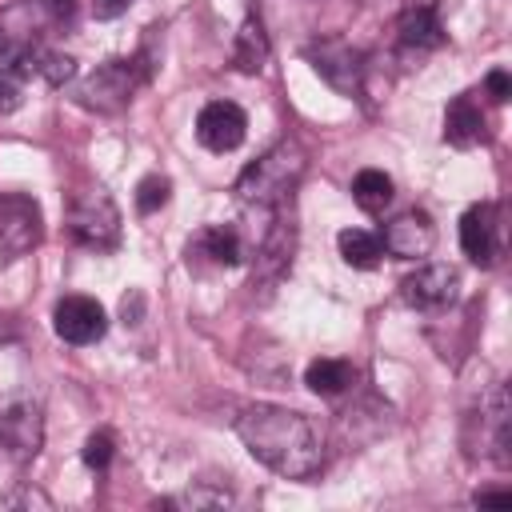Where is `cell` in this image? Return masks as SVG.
<instances>
[{"mask_svg": "<svg viewBox=\"0 0 512 512\" xmlns=\"http://www.w3.org/2000/svg\"><path fill=\"white\" fill-rule=\"evenodd\" d=\"M236 436L244 440L252 460L284 480H312L328 460L324 428L296 408L248 404L236 416Z\"/></svg>", "mask_w": 512, "mask_h": 512, "instance_id": "6da1fadb", "label": "cell"}, {"mask_svg": "<svg viewBox=\"0 0 512 512\" xmlns=\"http://www.w3.org/2000/svg\"><path fill=\"white\" fill-rule=\"evenodd\" d=\"M304 164H308L304 148L296 140H280L240 172L236 196L244 204H256V208H280L296 192V184L304 176Z\"/></svg>", "mask_w": 512, "mask_h": 512, "instance_id": "7a4b0ae2", "label": "cell"}, {"mask_svg": "<svg viewBox=\"0 0 512 512\" xmlns=\"http://www.w3.org/2000/svg\"><path fill=\"white\" fill-rule=\"evenodd\" d=\"M68 236L80 248L108 252L120 244V208L104 188H84L68 204Z\"/></svg>", "mask_w": 512, "mask_h": 512, "instance_id": "3957f363", "label": "cell"}, {"mask_svg": "<svg viewBox=\"0 0 512 512\" xmlns=\"http://www.w3.org/2000/svg\"><path fill=\"white\" fill-rule=\"evenodd\" d=\"M152 64H144V56H128V60H108L100 64L80 88H76V104L88 112H120L132 92L140 88V80L148 76Z\"/></svg>", "mask_w": 512, "mask_h": 512, "instance_id": "277c9868", "label": "cell"}, {"mask_svg": "<svg viewBox=\"0 0 512 512\" xmlns=\"http://www.w3.org/2000/svg\"><path fill=\"white\" fill-rule=\"evenodd\" d=\"M304 56H308V64H312V72L324 80V84H332L340 96H360L364 92V52L360 48H352L348 40H312L308 48H304Z\"/></svg>", "mask_w": 512, "mask_h": 512, "instance_id": "5b68a950", "label": "cell"}, {"mask_svg": "<svg viewBox=\"0 0 512 512\" xmlns=\"http://www.w3.org/2000/svg\"><path fill=\"white\" fill-rule=\"evenodd\" d=\"M36 244H40L36 200L16 196V192H0V252H4V260H16Z\"/></svg>", "mask_w": 512, "mask_h": 512, "instance_id": "8992f818", "label": "cell"}, {"mask_svg": "<svg viewBox=\"0 0 512 512\" xmlns=\"http://www.w3.org/2000/svg\"><path fill=\"white\" fill-rule=\"evenodd\" d=\"M52 328L64 344H96L108 332V312L92 296H64L52 308Z\"/></svg>", "mask_w": 512, "mask_h": 512, "instance_id": "52a82bcc", "label": "cell"}, {"mask_svg": "<svg viewBox=\"0 0 512 512\" xmlns=\"http://www.w3.org/2000/svg\"><path fill=\"white\" fill-rule=\"evenodd\" d=\"M244 132H248V116L240 104L232 100H208L196 116V140L208 148V152H232L244 144Z\"/></svg>", "mask_w": 512, "mask_h": 512, "instance_id": "ba28073f", "label": "cell"}, {"mask_svg": "<svg viewBox=\"0 0 512 512\" xmlns=\"http://www.w3.org/2000/svg\"><path fill=\"white\" fill-rule=\"evenodd\" d=\"M432 244H436V228H432V216L420 208H408L396 220H388L380 236V248L396 260H420L432 252Z\"/></svg>", "mask_w": 512, "mask_h": 512, "instance_id": "9c48e42d", "label": "cell"}, {"mask_svg": "<svg viewBox=\"0 0 512 512\" xmlns=\"http://www.w3.org/2000/svg\"><path fill=\"white\" fill-rule=\"evenodd\" d=\"M456 288H460L456 268H448V264H424V268H416V272L400 284V296H404L412 308L432 312V308L452 304V300H456Z\"/></svg>", "mask_w": 512, "mask_h": 512, "instance_id": "30bf717a", "label": "cell"}, {"mask_svg": "<svg viewBox=\"0 0 512 512\" xmlns=\"http://www.w3.org/2000/svg\"><path fill=\"white\" fill-rule=\"evenodd\" d=\"M500 216H496V204H472L464 216H460V248L468 260L476 264H492L496 252H500Z\"/></svg>", "mask_w": 512, "mask_h": 512, "instance_id": "8fae6325", "label": "cell"}, {"mask_svg": "<svg viewBox=\"0 0 512 512\" xmlns=\"http://www.w3.org/2000/svg\"><path fill=\"white\" fill-rule=\"evenodd\" d=\"M396 40L408 56H424L432 48L444 44V24H440V12L436 4H408L400 12V24H396Z\"/></svg>", "mask_w": 512, "mask_h": 512, "instance_id": "7c38bea8", "label": "cell"}, {"mask_svg": "<svg viewBox=\"0 0 512 512\" xmlns=\"http://www.w3.org/2000/svg\"><path fill=\"white\" fill-rule=\"evenodd\" d=\"M188 260H204L212 268H236L244 260V240L232 224H208L188 240Z\"/></svg>", "mask_w": 512, "mask_h": 512, "instance_id": "4fadbf2b", "label": "cell"}, {"mask_svg": "<svg viewBox=\"0 0 512 512\" xmlns=\"http://www.w3.org/2000/svg\"><path fill=\"white\" fill-rule=\"evenodd\" d=\"M8 412V448L16 456H36L40 452V404L32 396H16L4 404Z\"/></svg>", "mask_w": 512, "mask_h": 512, "instance_id": "5bb4252c", "label": "cell"}, {"mask_svg": "<svg viewBox=\"0 0 512 512\" xmlns=\"http://www.w3.org/2000/svg\"><path fill=\"white\" fill-rule=\"evenodd\" d=\"M292 228L288 224H276L268 236H264V244L256 248V272H252V284L260 280V284H276L284 272H288V264H292Z\"/></svg>", "mask_w": 512, "mask_h": 512, "instance_id": "9a60e30c", "label": "cell"}, {"mask_svg": "<svg viewBox=\"0 0 512 512\" xmlns=\"http://www.w3.org/2000/svg\"><path fill=\"white\" fill-rule=\"evenodd\" d=\"M480 136H484V116H480L476 100L464 92L444 112V140L452 148H472V144H480Z\"/></svg>", "mask_w": 512, "mask_h": 512, "instance_id": "2e32d148", "label": "cell"}, {"mask_svg": "<svg viewBox=\"0 0 512 512\" xmlns=\"http://www.w3.org/2000/svg\"><path fill=\"white\" fill-rule=\"evenodd\" d=\"M352 380H356V368L348 360H340V356H316L304 368V384L316 396H340V392L352 388Z\"/></svg>", "mask_w": 512, "mask_h": 512, "instance_id": "e0dca14e", "label": "cell"}, {"mask_svg": "<svg viewBox=\"0 0 512 512\" xmlns=\"http://www.w3.org/2000/svg\"><path fill=\"white\" fill-rule=\"evenodd\" d=\"M232 64H236L244 76L264 72V64H268V36H264L260 16H248V20L240 24L236 44H232Z\"/></svg>", "mask_w": 512, "mask_h": 512, "instance_id": "ac0fdd59", "label": "cell"}, {"mask_svg": "<svg viewBox=\"0 0 512 512\" xmlns=\"http://www.w3.org/2000/svg\"><path fill=\"white\" fill-rule=\"evenodd\" d=\"M352 200H356L360 212L380 216L392 204V176L380 172V168H360L356 180H352Z\"/></svg>", "mask_w": 512, "mask_h": 512, "instance_id": "d6986e66", "label": "cell"}, {"mask_svg": "<svg viewBox=\"0 0 512 512\" xmlns=\"http://www.w3.org/2000/svg\"><path fill=\"white\" fill-rule=\"evenodd\" d=\"M336 248H340V256H344V264L364 268V272H368V268H376V264H380V256H384L380 236H372V232H364V228H340Z\"/></svg>", "mask_w": 512, "mask_h": 512, "instance_id": "ffe728a7", "label": "cell"}, {"mask_svg": "<svg viewBox=\"0 0 512 512\" xmlns=\"http://www.w3.org/2000/svg\"><path fill=\"white\" fill-rule=\"evenodd\" d=\"M168 192H172L168 176H160V172H148V176L136 184V212H140V216H152V212H160V208L168 204Z\"/></svg>", "mask_w": 512, "mask_h": 512, "instance_id": "44dd1931", "label": "cell"}, {"mask_svg": "<svg viewBox=\"0 0 512 512\" xmlns=\"http://www.w3.org/2000/svg\"><path fill=\"white\" fill-rule=\"evenodd\" d=\"M80 456H84V464H88L92 472H104V468L112 464V456H116V436H112L108 428H96V432H88V440H84Z\"/></svg>", "mask_w": 512, "mask_h": 512, "instance_id": "7402d4cb", "label": "cell"}, {"mask_svg": "<svg viewBox=\"0 0 512 512\" xmlns=\"http://www.w3.org/2000/svg\"><path fill=\"white\" fill-rule=\"evenodd\" d=\"M36 76H44L52 88H60L64 80L76 76V60L64 56V52H48V48H40V52H36Z\"/></svg>", "mask_w": 512, "mask_h": 512, "instance_id": "603a6c76", "label": "cell"}, {"mask_svg": "<svg viewBox=\"0 0 512 512\" xmlns=\"http://www.w3.org/2000/svg\"><path fill=\"white\" fill-rule=\"evenodd\" d=\"M164 504H176V508H224V504H232V496L224 488H196V492L188 488V492H180V496H172Z\"/></svg>", "mask_w": 512, "mask_h": 512, "instance_id": "cb8c5ba5", "label": "cell"}, {"mask_svg": "<svg viewBox=\"0 0 512 512\" xmlns=\"http://www.w3.org/2000/svg\"><path fill=\"white\" fill-rule=\"evenodd\" d=\"M484 92H488L492 104H504V100L512 96V80H508V72H504V68H492V72L484 76Z\"/></svg>", "mask_w": 512, "mask_h": 512, "instance_id": "d4e9b609", "label": "cell"}, {"mask_svg": "<svg viewBox=\"0 0 512 512\" xmlns=\"http://www.w3.org/2000/svg\"><path fill=\"white\" fill-rule=\"evenodd\" d=\"M20 88H24V80L0 76V112H16L20 108Z\"/></svg>", "mask_w": 512, "mask_h": 512, "instance_id": "484cf974", "label": "cell"}, {"mask_svg": "<svg viewBox=\"0 0 512 512\" xmlns=\"http://www.w3.org/2000/svg\"><path fill=\"white\" fill-rule=\"evenodd\" d=\"M128 4H132V0H92V12H96L100 20H112V16L128 12Z\"/></svg>", "mask_w": 512, "mask_h": 512, "instance_id": "4316f807", "label": "cell"}, {"mask_svg": "<svg viewBox=\"0 0 512 512\" xmlns=\"http://www.w3.org/2000/svg\"><path fill=\"white\" fill-rule=\"evenodd\" d=\"M476 504H496V508H508V504H512V492H476Z\"/></svg>", "mask_w": 512, "mask_h": 512, "instance_id": "83f0119b", "label": "cell"}, {"mask_svg": "<svg viewBox=\"0 0 512 512\" xmlns=\"http://www.w3.org/2000/svg\"><path fill=\"white\" fill-rule=\"evenodd\" d=\"M0 448H8V412L0 404Z\"/></svg>", "mask_w": 512, "mask_h": 512, "instance_id": "f1b7e54d", "label": "cell"}]
</instances>
